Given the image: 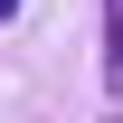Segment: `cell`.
Segmentation results:
<instances>
[{"instance_id": "obj_1", "label": "cell", "mask_w": 123, "mask_h": 123, "mask_svg": "<svg viewBox=\"0 0 123 123\" xmlns=\"http://www.w3.org/2000/svg\"><path fill=\"white\" fill-rule=\"evenodd\" d=\"M104 85L123 95V0H104Z\"/></svg>"}, {"instance_id": "obj_2", "label": "cell", "mask_w": 123, "mask_h": 123, "mask_svg": "<svg viewBox=\"0 0 123 123\" xmlns=\"http://www.w3.org/2000/svg\"><path fill=\"white\" fill-rule=\"evenodd\" d=\"M10 19H19V0H0V29H10Z\"/></svg>"}]
</instances>
